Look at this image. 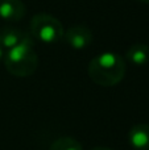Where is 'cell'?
I'll list each match as a JSON object with an SVG mask.
<instances>
[{
	"label": "cell",
	"mask_w": 149,
	"mask_h": 150,
	"mask_svg": "<svg viewBox=\"0 0 149 150\" xmlns=\"http://www.w3.org/2000/svg\"><path fill=\"white\" fill-rule=\"evenodd\" d=\"M32 34L25 33V32L20 30L17 28H12V26H4L0 29V45L3 49H12L15 46H18L21 44H26V42H34Z\"/></svg>",
	"instance_id": "5b68a950"
},
{
	"label": "cell",
	"mask_w": 149,
	"mask_h": 150,
	"mask_svg": "<svg viewBox=\"0 0 149 150\" xmlns=\"http://www.w3.org/2000/svg\"><path fill=\"white\" fill-rule=\"evenodd\" d=\"M139 1H141V3H145V4H149V0H139Z\"/></svg>",
	"instance_id": "7c38bea8"
},
{
	"label": "cell",
	"mask_w": 149,
	"mask_h": 150,
	"mask_svg": "<svg viewBox=\"0 0 149 150\" xmlns=\"http://www.w3.org/2000/svg\"><path fill=\"white\" fill-rule=\"evenodd\" d=\"M65 42L75 50H82L92 42V32L86 25H73L63 33Z\"/></svg>",
	"instance_id": "277c9868"
},
{
	"label": "cell",
	"mask_w": 149,
	"mask_h": 150,
	"mask_svg": "<svg viewBox=\"0 0 149 150\" xmlns=\"http://www.w3.org/2000/svg\"><path fill=\"white\" fill-rule=\"evenodd\" d=\"M4 55H5L4 49H3V47H1V45H0V61H1V59H4Z\"/></svg>",
	"instance_id": "8fae6325"
},
{
	"label": "cell",
	"mask_w": 149,
	"mask_h": 150,
	"mask_svg": "<svg viewBox=\"0 0 149 150\" xmlns=\"http://www.w3.org/2000/svg\"><path fill=\"white\" fill-rule=\"evenodd\" d=\"M91 150H114L111 148H106V146H96V148H92Z\"/></svg>",
	"instance_id": "30bf717a"
},
{
	"label": "cell",
	"mask_w": 149,
	"mask_h": 150,
	"mask_svg": "<svg viewBox=\"0 0 149 150\" xmlns=\"http://www.w3.org/2000/svg\"><path fill=\"white\" fill-rule=\"evenodd\" d=\"M7 71L13 76L28 78L38 67V55L34 52V42H26L9 49L4 55Z\"/></svg>",
	"instance_id": "7a4b0ae2"
},
{
	"label": "cell",
	"mask_w": 149,
	"mask_h": 150,
	"mask_svg": "<svg viewBox=\"0 0 149 150\" xmlns=\"http://www.w3.org/2000/svg\"><path fill=\"white\" fill-rule=\"evenodd\" d=\"M29 30L34 40L45 44H55L63 38V26L57 17L49 13H37L29 23Z\"/></svg>",
	"instance_id": "3957f363"
},
{
	"label": "cell",
	"mask_w": 149,
	"mask_h": 150,
	"mask_svg": "<svg viewBox=\"0 0 149 150\" xmlns=\"http://www.w3.org/2000/svg\"><path fill=\"white\" fill-rule=\"evenodd\" d=\"M26 7L21 0H0V17L7 21H20L25 16Z\"/></svg>",
	"instance_id": "8992f818"
},
{
	"label": "cell",
	"mask_w": 149,
	"mask_h": 150,
	"mask_svg": "<svg viewBox=\"0 0 149 150\" xmlns=\"http://www.w3.org/2000/svg\"><path fill=\"white\" fill-rule=\"evenodd\" d=\"M126 58L137 66L147 65L149 62V46L145 44H133L126 53Z\"/></svg>",
	"instance_id": "ba28073f"
},
{
	"label": "cell",
	"mask_w": 149,
	"mask_h": 150,
	"mask_svg": "<svg viewBox=\"0 0 149 150\" xmlns=\"http://www.w3.org/2000/svg\"><path fill=\"white\" fill-rule=\"evenodd\" d=\"M126 69V61L121 55L115 53H102L90 61L87 73L95 84L114 87L123 80Z\"/></svg>",
	"instance_id": "6da1fadb"
},
{
	"label": "cell",
	"mask_w": 149,
	"mask_h": 150,
	"mask_svg": "<svg viewBox=\"0 0 149 150\" xmlns=\"http://www.w3.org/2000/svg\"><path fill=\"white\" fill-rule=\"evenodd\" d=\"M49 150H83L82 145L73 137H60L50 145Z\"/></svg>",
	"instance_id": "9c48e42d"
},
{
	"label": "cell",
	"mask_w": 149,
	"mask_h": 150,
	"mask_svg": "<svg viewBox=\"0 0 149 150\" xmlns=\"http://www.w3.org/2000/svg\"><path fill=\"white\" fill-rule=\"evenodd\" d=\"M128 141L136 150H149V124H136L129 129Z\"/></svg>",
	"instance_id": "52a82bcc"
}]
</instances>
